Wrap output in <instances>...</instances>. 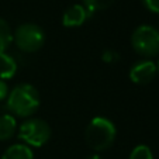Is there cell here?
<instances>
[{
  "mask_svg": "<svg viewBox=\"0 0 159 159\" xmlns=\"http://www.w3.org/2000/svg\"><path fill=\"white\" fill-rule=\"evenodd\" d=\"M6 100L10 113L24 118L31 117L41 104L38 90L30 83H20L14 86Z\"/></svg>",
  "mask_w": 159,
  "mask_h": 159,
  "instance_id": "cell-1",
  "label": "cell"
},
{
  "mask_svg": "<svg viewBox=\"0 0 159 159\" xmlns=\"http://www.w3.org/2000/svg\"><path fill=\"white\" fill-rule=\"evenodd\" d=\"M84 137L87 145L92 149L96 152H102L114 144L117 137V128L110 118L97 116L90 120Z\"/></svg>",
  "mask_w": 159,
  "mask_h": 159,
  "instance_id": "cell-2",
  "label": "cell"
},
{
  "mask_svg": "<svg viewBox=\"0 0 159 159\" xmlns=\"http://www.w3.org/2000/svg\"><path fill=\"white\" fill-rule=\"evenodd\" d=\"M132 49L141 57L152 58L159 55V30L153 25L142 24L132 31Z\"/></svg>",
  "mask_w": 159,
  "mask_h": 159,
  "instance_id": "cell-3",
  "label": "cell"
},
{
  "mask_svg": "<svg viewBox=\"0 0 159 159\" xmlns=\"http://www.w3.org/2000/svg\"><path fill=\"white\" fill-rule=\"evenodd\" d=\"M13 38L21 52L33 54L42 48L45 42V33L35 23H24L16 28Z\"/></svg>",
  "mask_w": 159,
  "mask_h": 159,
  "instance_id": "cell-4",
  "label": "cell"
},
{
  "mask_svg": "<svg viewBox=\"0 0 159 159\" xmlns=\"http://www.w3.org/2000/svg\"><path fill=\"white\" fill-rule=\"evenodd\" d=\"M51 134L49 124L42 118H28L18 128V138L30 148H41L49 141Z\"/></svg>",
  "mask_w": 159,
  "mask_h": 159,
  "instance_id": "cell-5",
  "label": "cell"
},
{
  "mask_svg": "<svg viewBox=\"0 0 159 159\" xmlns=\"http://www.w3.org/2000/svg\"><path fill=\"white\" fill-rule=\"evenodd\" d=\"M156 73V63L151 59H142L131 66L129 79L135 84H148L155 79Z\"/></svg>",
  "mask_w": 159,
  "mask_h": 159,
  "instance_id": "cell-6",
  "label": "cell"
},
{
  "mask_svg": "<svg viewBox=\"0 0 159 159\" xmlns=\"http://www.w3.org/2000/svg\"><path fill=\"white\" fill-rule=\"evenodd\" d=\"M90 13L86 10L83 4H73V6L68 7L63 11L62 16V24L66 28H75L80 27L86 23L87 18H90Z\"/></svg>",
  "mask_w": 159,
  "mask_h": 159,
  "instance_id": "cell-7",
  "label": "cell"
},
{
  "mask_svg": "<svg viewBox=\"0 0 159 159\" xmlns=\"http://www.w3.org/2000/svg\"><path fill=\"white\" fill-rule=\"evenodd\" d=\"M18 63L17 59L11 54L3 52L0 54V79L2 80H9L13 79L17 73Z\"/></svg>",
  "mask_w": 159,
  "mask_h": 159,
  "instance_id": "cell-8",
  "label": "cell"
},
{
  "mask_svg": "<svg viewBox=\"0 0 159 159\" xmlns=\"http://www.w3.org/2000/svg\"><path fill=\"white\" fill-rule=\"evenodd\" d=\"M2 159H34V152L25 144H14L4 151Z\"/></svg>",
  "mask_w": 159,
  "mask_h": 159,
  "instance_id": "cell-9",
  "label": "cell"
},
{
  "mask_svg": "<svg viewBox=\"0 0 159 159\" xmlns=\"http://www.w3.org/2000/svg\"><path fill=\"white\" fill-rule=\"evenodd\" d=\"M17 128V121L13 114L0 116V141H7L14 135Z\"/></svg>",
  "mask_w": 159,
  "mask_h": 159,
  "instance_id": "cell-10",
  "label": "cell"
},
{
  "mask_svg": "<svg viewBox=\"0 0 159 159\" xmlns=\"http://www.w3.org/2000/svg\"><path fill=\"white\" fill-rule=\"evenodd\" d=\"M13 41V31L9 23L4 18L0 17V54H3L9 49Z\"/></svg>",
  "mask_w": 159,
  "mask_h": 159,
  "instance_id": "cell-11",
  "label": "cell"
},
{
  "mask_svg": "<svg viewBox=\"0 0 159 159\" xmlns=\"http://www.w3.org/2000/svg\"><path fill=\"white\" fill-rule=\"evenodd\" d=\"M114 2L116 0H83V6L90 13V16H93V13L96 11L107 10L108 7L113 6Z\"/></svg>",
  "mask_w": 159,
  "mask_h": 159,
  "instance_id": "cell-12",
  "label": "cell"
},
{
  "mask_svg": "<svg viewBox=\"0 0 159 159\" xmlns=\"http://www.w3.org/2000/svg\"><path fill=\"white\" fill-rule=\"evenodd\" d=\"M128 159H153V153L148 145H137L134 149L131 151Z\"/></svg>",
  "mask_w": 159,
  "mask_h": 159,
  "instance_id": "cell-13",
  "label": "cell"
},
{
  "mask_svg": "<svg viewBox=\"0 0 159 159\" xmlns=\"http://www.w3.org/2000/svg\"><path fill=\"white\" fill-rule=\"evenodd\" d=\"M102 61L106 63H116L120 61V54H118L116 49H104V51L102 52Z\"/></svg>",
  "mask_w": 159,
  "mask_h": 159,
  "instance_id": "cell-14",
  "label": "cell"
},
{
  "mask_svg": "<svg viewBox=\"0 0 159 159\" xmlns=\"http://www.w3.org/2000/svg\"><path fill=\"white\" fill-rule=\"evenodd\" d=\"M142 3L149 11L159 14V0H142Z\"/></svg>",
  "mask_w": 159,
  "mask_h": 159,
  "instance_id": "cell-15",
  "label": "cell"
},
{
  "mask_svg": "<svg viewBox=\"0 0 159 159\" xmlns=\"http://www.w3.org/2000/svg\"><path fill=\"white\" fill-rule=\"evenodd\" d=\"M9 93H10V89H9V86H7L6 80H2V79H0V102L6 100Z\"/></svg>",
  "mask_w": 159,
  "mask_h": 159,
  "instance_id": "cell-16",
  "label": "cell"
},
{
  "mask_svg": "<svg viewBox=\"0 0 159 159\" xmlns=\"http://www.w3.org/2000/svg\"><path fill=\"white\" fill-rule=\"evenodd\" d=\"M87 159H102V158H100V155H99V153H94V155H90Z\"/></svg>",
  "mask_w": 159,
  "mask_h": 159,
  "instance_id": "cell-17",
  "label": "cell"
},
{
  "mask_svg": "<svg viewBox=\"0 0 159 159\" xmlns=\"http://www.w3.org/2000/svg\"><path fill=\"white\" fill-rule=\"evenodd\" d=\"M156 70H158V73H159V61H158V63H156Z\"/></svg>",
  "mask_w": 159,
  "mask_h": 159,
  "instance_id": "cell-18",
  "label": "cell"
},
{
  "mask_svg": "<svg viewBox=\"0 0 159 159\" xmlns=\"http://www.w3.org/2000/svg\"><path fill=\"white\" fill-rule=\"evenodd\" d=\"M158 30H159V28H158Z\"/></svg>",
  "mask_w": 159,
  "mask_h": 159,
  "instance_id": "cell-19",
  "label": "cell"
}]
</instances>
